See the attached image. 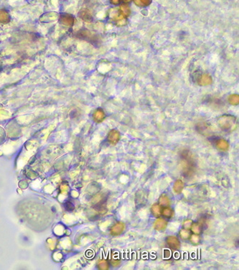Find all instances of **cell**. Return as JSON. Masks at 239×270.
Instances as JSON below:
<instances>
[{
  "instance_id": "obj_1",
  "label": "cell",
  "mask_w": 239,
  "mask_h": 270,
  "mask_svg": "<svg viewBox=\"0 0 239 270\" xmlns=\"http://www.w3.org/2000/svg\"><path fill=\"white\" fill-rule=\"evenodd\" d=\"M220 128L224 131H233L237 126L236 118L232 115H225L219 117L218 120Z\"/></svg>"
},
{
  "instance_id": "obj_2",
  "label": "cell",
  "mask_w": 239,
  "mask_h": 270,
  "mask_svg": "<svg viewBox=\"0 0 239 270\" xmlns=\"http://www.w3.org/2000/svg\"><path fill=\"white\" fill-rule=\"evenodd\" d=\"M59 20L63 25H66L67 27H71L74 24L75 19L71 15L61 14L60 15Z\"/></svg>"
},
{
  "instance_id": "obj_3",
  "label": "cell",
  "mask_w": 239,
  "mask_h": 270,
  "mask_svg": "<svg viewBox=\"0 0 239 270\" xmlns=\"http://www.w3.org/2000/svg\"><path fill=\"white\" fill-rule=\"evenodd\" d=\"M213 82V79L211 76L207 74V73H203L200 75L198 79V83L201 86H207L210 85Z\"/></svg>"
},
{
  "instance_id": "obj_4",
  "label": "cell",
  "mask_w": 239,
  "mask_h": 270,
  "mask_svg": "<svg viewBox=\"0 0 239 270\" xmlns=\"http://www.w3.org/2000/svg\"><path fill=\"white\" fill-rule=\"evenodd\" d=\"M120 133L117 130H111L109 133L108 140L110 144L114 145L119 140Z\"/></svg>"
},
{
  "instance_id": "obj_5",
  "label": "cell",
  "mask_w": 239,
  "mask_h": 270,
  "mask_svg": "<svg viewBox=\"0 0 239 270\" xmlns=\"http://www.w3.org/2000/svg\"><path fill=\"white\" fill-rule=\"evenodd\" d=\"M167 244L169 245V246L172 248L173 249H178L180 246L179 240H178V238L176 236H169L167 239Z\"/></svg>"
},
{
  "instance_id": "obj_6",
  "label": "cell",
  "mask_w": 239,
  "mask_h": 270,
  "mask_svg": "<svg viewBox=\"0 0 239 270\" xmlns=\"http://www.w3.org/2000/svg\"><path fill=\"white\" fill-rule=\"evenodd\" d=\"M124 230V224L123 223H117L111 228V233L113 236L119 235Z\"/></svg>"
},
{
  "instance_id": "obj_7",
  "label": "cell",
  "mask_w": 239,
  "mask_h": 270,
  "mask_svg": "<svg viewBox=\"0 0 239 270\" xmlns=\"http://www.w3.org/2000/svg\"><path fill=\"white\" fill-rule=\"evenodd\" d=\"M10 21V15L4 9H0V23H8Z\"/></svg>"
},
{
  "instance_id": "obj_8",
  "label": "cell",
  "mask_w": 239,
  "mask_h": 270,
  "mask_svg": "<svg viewBox=\"0 0 239 270\" xmlns=\"http://www.w3.org/2000/svg\"><path fill=\"white\" fill-rule=\"evenodd\" d=\"M167 225V222L166 220L162 218H159L155 222V229H157V231H163L166 228Z\"/></svg>"
},
{
  "instance_id": "obj_9",
  "label": "cell",
  "mask_w": 239,
  "mask_h": 270,
  "mask_svg": "<svg viewBox=\"0 0 239 270\" xmlns=\"http://www.w3.org/2000/svg\"><path fill=\"white\" fill-rule=\"evenodd\" d=\"M93 118L98 122H102L105 118V113L101 109H98L93 114Z\"/></svg>"
},
{
  "instance_id": "obj_10",
  "label": "cell",
  "mask_w": 239,
  "mask_h": 270,
  "mask_svg": "<svg viewBox=\"0 0 239 270\" xmlns=\"http://www.w3.org/2000/svg\"><path fill=\"white\" fill-rule=\"evenodd\" d=\"M79 16H80V18L83 19V20L86 21V22H91L93 19L92 15H91L90 12H89V11L87 10H83L80 11Z\"/></svg>"
},
{
  "instance_id": "obj_11",
  "label": "cell",
  "mask_w": 239,
  "mask_h": 270,
  "mask_svg": "<svg viewBox=\"0 0 239 270\" xmlns=\"http://www.w3.org/2000/svg\"><path fill=\"white\" fill-rule=\"evenodd\" d=\"M162 214L164 216L165 218H169L173 217L174 212H173V209H171L170 207L166 206V207H163V208H162V210H161V215H162Z\"/></svg>"
},
{
  "instance_id": "obj_12",
  "label": "cell",
  "mask_w": 239,
  "mask_h": 270,
  "mask_svg": "<svg viewBox=\"0 0 239 270\" xmlns=\"http://www.w3.org/2000/svg\"><path fill=\"white\" fill-rule=\"evenodd\" d=\"M216 146L220 150L223 151H226L229 147V144L226 140L224 139H219L216 143Z\"/></svg>"
},
{
  "instance_id": "obj_13",
  "label": "cell",
  "mask_w": 239,
  "mask_h": 270,
  "mask_svg": "<svg viewBox=\"0 0 239 270\" xmlns=\"http://www.w3.org/2000/svg\"><path fill=\"white\" fill-rule=\"evenodd\" d=\"M120 12L124 17H128L131 13L130 7L126 4H122L120 6Z\"/></svg>"
},
{
  "instance_id": "obj_14",
  "label": "cell",
  "mask_w": 239,
  "mask_h": 270,
  "mask_svg": "<svg viewBox=\"0 0 239 270\" xmlns=\"http://www.w3.org/2000/svg\"><path fill=\"white\" fill-rule=\"evenodd\" d=\"M183 188H184V184H183L182 181L181 180L176 181V182L175 183V184H174V187H173V189L175 193H181Z\"/></svg>"
},
{
  "instance_id": "obj_15",
  "label": "cell",
  "mask_w": 239,
  "mask_h": 270,
  "mask_svg": "<svg viewBox=\"0 0 239 270\" xmlns=\"http://www.w3.org/2000/svg\"><path fill=\"white\" fill-rule=\"evenodd\" d=\"M228 102L231 104L233 105H236L239 103V97L238 95H232L229 96Z\"/></svg>"
},
{
  "instance_id": "obj_16",
  "label": "cell",
  "mask_w": 239,
  "mask_h": 270,
  "mask_svg": "<svg viewBox=\"0 0 239 270\" xmlns=\"http://www.w3.org/2000/svg\"><path fill=\"white\" fill-rule=\"evenodd\" d=\"M161 210H162V208H161L160 205L157 204H155L152 207V212L156 217H158V216L161 215Z\"/></svg>"
},
{
  "instance_id": "obj_17",
  "label": "cell",
  "mask_w": 239,
  "mask_h": 270,
  "mask_svg": "<svg viewBox=\"0 0 239 270\" xmlns=\"http://www.w3.org/2000/svg\"><path fill=\"white\" fill-rule=\"evenodd\" d=\"M192 231H193V233H195L196 234H199L201 232H202V225L199 224H193L191 226Z\"/></svg>"
},
{
  "instance_id": "obj_18",
  "label": "cell",
  "mask_w": 239,
  "mask_h": 270,
  "mask_svg": "<svg viewBox=\"0 0 239 270\" xmlns=\"http://www.w3.org/2000/svg\"><path fill=\"white\" fill-rule=\"evenodd\" d=\"M180 237L182 238V239H187V238L190 237V233L188 229L182 230V231H180Z\"/></svg>"
},
{
  "instance_id": "obj_19",
  "label": "cell",
  "mask_w": 239,
  "mask_h": 270,
  "mask_svg": "<svg viewBox=\"0 0 239 270\" xmlns=\"http://www.w3.org/2000/svg\"><path fill=\"white\" fill-rule=\"evenodd\" d=\"M160 204L162 205V206L166 207L167 205H169V198L167 197V196H162L160 198Z\"/></svg>"
},
{
  "instance_id": "obj_20",
  "label": "cell",
  "mask_w": 239,
  "mask_h": 270,
  "mask_svg": "<svg viewBox=\"0 0 239 270\" xmlns=\"http://www.w3.org/2000/svg\"><path fill=\"white\" fill-rule=\"evenodd\" d=\"M190 240H191V241H192V243H193V244H198V243L200 242V238L198 235H193L190 237Z\"/></svg>"
},
{
  "instance_id": "obj_21",
  "label": "cell",
  "mask_w": 239,
  "mask_h": 270,
  "mask_svg": "<svg viewBox=\"0 0 239 270\" xmlns=\"http://www.w3.org/2000/svg\"><path fill=\"white\" fill-rule=\"evenodd\" d=\"M184 226L185 228L186 229H190L192 226V220H185L184 223Z\"/></svg>"
},
{
  "instance_id": "obj_22",
  "label": "cell",
  "mask_w": 239,
  "mask_h": 270,
  "mask_svg": "<svg viewBox=\"0 0 239 270\" xmlns=\"http://www.w3.org/2000/svg\"><path fill=\"white\" fill-rule=\"evenodd\" d=\"M100 266H102L103 267H102V269H107L109 268V265H108V263H107V262L106 260H103V261H101V262H100Z\"/></svg>"
},
{
  "instance_id": "obj_23",
  "label": "cell",
  "mask_w": 239,
  "mask_h": 270,
  "mask_svg": "<svg viewBox=\"0 0 239 270\" xmlns=\"http://www.w3.org/2000/svg\"><path fill=\"white\" fill-rule=\"evenodd\" d=\"M144 6H148L151 3V0H140Z\"/></svg>"
},
{
  "instance_id": "obj_24",
  "label": "cell",
  "mask_w": 239,
  "mask_h": 270,
  "mask_svg": "<svg viewBox=\"0 0 239 270\" xmlns=\"http://www.w3.org/2000/svg\"><path fill=\"white\" fill-rule=\"evenodd\" d=\"M134 3L137 4V6H139V7H144V5H143L142 3V2H141L140 0H134Z\"/></svg>"
},
{
  "instance_id": "obj_25",
  "label": "cell",
  "mask_w": 239,
  "mask_h": 270,
  "mask_svg": "<svg viewBox=\"0 0 239 270\" xmlns=\"http://www.w3.org/2000/svg\"><path fill=\"white\" fill-rule=\"evenodd\" d=\"M111 3L113 5H117L120 3V0H111Z\"/></svg>"
},
{
  "instance_id": "obj_26",
  "label": "cell",
  "mask_w": 239,
  "mask_h": 270,
  "mask_svg": "<svg viewBox=\"0 0 239 270\" xmlns=\"http://www.w3.org/2000/svg\"><path fill=\"white\" fill-rule=\"evenodd\" d=\"M123 2H125V3H129V2H130L132 1V0H122Z\"/></svg>"
}]
</instances>
